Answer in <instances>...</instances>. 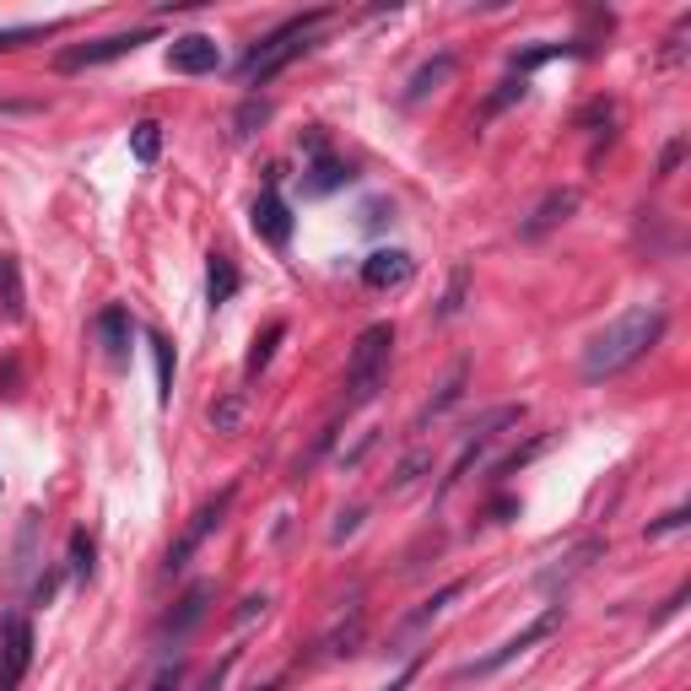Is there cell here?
<instances>
[{
    "mask_svg": "<svg viewBox=\"0 0 691 691\" xmlns=\"http://www.w3.org/2000/svg\"><path fill=\"white\" fill-rule=\"evenodd\" d=\"M519 416H524V405H498V411H487V416H481V422L470 427V438H465V448H459V459L448 465V476H443V492H454V487H459V481L470 476V465L481 459V448L498 438V427H513Z\"/></svg>",
    "mask_w": 691,
    "mask_h": 691,
    "instance_id": "8992f818",
    "label": "cell"
},
{
    "mask_svg": "<svg viewBox=\"0 0 691 691\" xmlns=\"http://www.w3.org/2000/svg\"><path fill=\"white\" fill-rule=\"evenodd\" d=\"M448 70H454V55H438L433 65H422V70L411 76V92H405V98H411V103H416V98H427L438 81H448Z\"/></svg>",
    "mask_w": 691,
    "mask_h": 691,
    "instance_id": "603a6c76",
    "label": "cell"
},
{
    "mask_svg": "<svg viewBox=\"0 0 691 691\" xmlns=\"http://www.w3.org/2000/svg\"><path fill=\"white\" fill-rule=\"evenodd\" d=\"M233 298H238V265H233L227 254H211V270H205V303L222 309V303H233Z\"/></svg>",
    "mask_w": 691,
    "mask_h": 691,
    "instance_id": "9a60e30c",
    "label": "cell"
},
{
    "mask_svg": "<svg viewBox=\"0 0 691 691\" xmlns=\"http://www.w3.org/2000/svg\"><path fill=\"white\" fill-rule=\"evenodd\" d=\"M259 120H265V103H244V109H238V135H249Z\"/></svg>",
    "mask_w": 691,
    "mask_h": 691,
    "instance_id": "e575fe53",
    "label": "cell"
},
{
    "mask_svg": "<svg viewBox=\"0 0 691 691\" xmlns=\"http://www.w3.org/2000/svg\"><path fill=\"white\" fill-rule=\"evenodd\" d=\"M281 335H287V319H270L259 335H254V352H249V363H244V374L259 378L265 368H270V357H276V346H281Z\"/></svg>",
    "mask_w": 691,
    "mask_h": 691,
    "instance_id": "ffe728a7",
    "label": "cell"
},
{
    "mask_svg": "<svg viewBox=\"0 0 691 691\" xmlns=\"http://www.w3.org/2000/svg\"><path fill=\"white\" fill-rule=\"evenodd\" d=\"M572 211H578V189H551V194L519 222V238H546L551 227H562Z\"/></svg>",
    "mask_w": 691,
    "mask_h": 691,
    "instance_id": "7c38bea8",
    "label": "cell"
},
{
    "mask_svg": "<svg viewBox=\"0 0 691 691\" xmlns=\"http://www.w3.org/2000/svg\"><path fill=\"white\" fill-rule=\"evenodd\" d=\"M98 335H103L109 357H114V363H125V357H130V335H135V324H130L125 309H103V314H98Z\"/></svg>",
    "mask_w": 691,
    "mask_h": 691,
    "instance_id": "2e32d148",
    "label": "cell"
},
{
    "mask_svg": "<svg viewBox=\"0 0 691 691\" xmlns=\"http://www.w3.org/2000/svg\"><path fill=\"white\" fill-rule=\"evenodd\" d=\"M676 163H681V141H670V146H665V163H659V179H670V174H676Z\"/></svg>",
    "mask_w": 691,
    "mask_h": 691,
    "instance_id": "d590c367",
    "label": "cell"
},
{
    "mask_svg": "<svg viewBox=\"0 0 691 691\" xmlns=\"http://www.w3.org/2000/svg\"><path fill=\"white\" fill-rule=\"evenodd\" d=\"M330 22V11H303V16H287L276 33H265L259 44H254L249 55H244V65H238V76L249 81V87H265V81H276L287 65L298 60L309 44H314V33Z\"/></svg>",
    "mask_w": 691,
    "mask_h": 691,
    "instance_id": "7a4b0ae2",
    "label": "cell"
},
{
    "mask_svg": "<svg viewBox=\"0 0 691 691\" xmlns=\"http://www.w3.org/2000/svg\"><path fill=\"white\" fill-rule=\"evenodd\" d=\"M427 470H433V454H422V448H416V454H405V459H400V470H394V481H389V492H411Z\"/></svg>",
    "mask_w": 691,
    "mask_h": 691,
    "instance_id": "cb8c5ba5",
    "label": "cell"
},
{
    "mask_svg": "<svg viewBox=\"0 0 691 691\" xmlns=\"http://www.w3.org/2000/svg\"><path fill=\"white\" fill-rule=\"evenodd\" d=\"M233 665H238V654H227V659H222V665L200 681V691H222V681H227V670H233Z\"/></svg>",
    "mask_w": 691,
    "mask_h": 691,
    "instance_id": "d6a6232c",
    "label": "cell"
},
{
    "mask_svg": "<svg viewBox=\"0 0 691 691\" xmlns=\"http://www.w3.org/2000/svg\"><path fill=\"white\" fill-rule=\"evenodd\" d=\"M465 378H470V368H465V363H459L454 374L443 378V389L433 394V400H427V405H422V411H416V433H427V422H438L443 411H448V405H454V400L465 394Z\"/></svg>",
    "mask_w": 691,
    "mask_h": 691,
    "instance_id": "e0dca14e",
    "label": "cell"
},
{
    "mask_svg": "<svg viewBox=\"0 0 691 691\" xmlns=\"http://www.w3.org/2000/svg\"><path fill=\"white\" fill-rule=\"evenodd\" d=\"M459 594H465V578L443 583V589L433 594V600H422V605H416V611H411V616L400 622V632H394V643H405V637H416V632L427 627V622H438V616H443V605H448V600H459Z\"/></svg>",
    "mask_w": 691,
    "mask_h": 691,
    "instance_id": "5bb4252c",
    "label": "cell"
},
{
    "mask_svg": "<svg viewBox=\"0 0 691 691\" xmlns=\"http://www.w3.org/2000/svg\"><path fill=\"white\" fill-rule=\"evenodd\" d=\"M146 38H152L146 27H130V33H109V38H98V44H76V49H65L60 55V70H92V65H109V60H120V55H135Z\"/></svg>",
    "mask_w": 691,
    "mask_h": 691,
    "instance_id": "ba28073f",
    "label": "cell"
},
{
    "mask_svg": "<svg viewBox=\"0 0 691 691\" xmlns=\"http://www.w3.org/2000/svg\"><path fill=\"white\" fill-rule=\"evenodd\" d=\"M44 33H60V22H33V27H0V49H16V44H33Z\"/></svg>",
    "mask_w": 691,
    "mask_h": 691,
    "instance_id": "83f0119b",
    "label": "cell"
},
{
    "mask_svg": "<svg viewBox=\"0 0 691 691\" xmlns=\"http://www.w3.org/2000/svg\"><path fill=\"white\" fill-rule=\"evenodd\" d=\"M357 524H363V508H352V513H341V524H335V530H330V540H335V546H341V540H346V535H352V530H357Z\"/></svg>",
    "mask_w": 691,
    "mask_h": 691,
    "instance_id": "836d02e7",
    "label": "cell"
},
{
    "mask_svg": "<svg viewBox=\"0 0 691 691\" xmlns=\"http://www.w3.org/2000/svg\"><path fill=\"white\" fill-rule=\"evenodd\" d=\"M185 676H189L185 659H168V665H163V670L146 681V691H179V687H185Z\"/></svg>",
    "mask_w": 691,
    "mask_h": 691,
    "instance_id": "f546056e",
    "label": "cell"
},
{
    "mask_svg": "<svg viewBox=\"0 0 691 691\" xmlns=\"http://www.w3.org/2000/svg\"><path fill=\"white\" fill-rule=\"evenodd\" d=\"M233 503H238V487H222L216 498H205V503L194 508V513L185 519V530H179V540L168 546L163 567H168V572H185L189 557H194V551L211 540V530H222V519H227V508H233Z\"/></svg>",
    "mask_w": 691,
    "mask_h": 691,
    "instance_id": "277c9868",
    "label": "cell"
},
{
    "mask_svg": "<svg viewBox=\"0 0 691 691\" xmlns=\"http://www.w3.org/2000/svg\"><path fill=\"white\" fill-rule=\"evenodd\" d=\"M389 346H394V330L389 324H368L352 346V363H346V411H363L383 389L389 374Z\"/></svg>",
    "mask_w": 691,
    "mask_h": 691,
    "instance_id": "3957f363",
    "label": "cell"
},
{
    "mask_svg": "<svg viewBox=\"0 0 691 691\" xmlns=\"http://www.w3.org/2000/svg\"><path fill=\"white\" fill-rule=\"evenodd\" d=\"M249 222H254V233H259V238H265L270 249H287V244H292V205L281 200V189H276V174H270L265 194L254 200Z\"/></svg>",
    "mask_w": 691,
    "mask_h": 691,
    "instance_id": "9c48e42d",
    "label": "cell"
},
{
    "mask_svg": "<svg viewBox=\"0 0 691 691\" xmlns=\"http://www.w3.org/2000/svg\"><path fill=\"white\" fill-rule=\"evenodd\" d=\"M691 513L687 508H670V513H665V519H654V524H648V540H659V535H670V530H681V524H687Z\"/></svg>",
    "mask_w": 691,
    "mask_h": 691,
    "instance_id": "1f68e13d",
    "label": "cell"
},
{
    "mask_svg": "<svg viewBox=\"0 0 691 691\" xmlns=\"http://www.w3.org/2000/svg\"><path fill=\"white\" fill-rule=\"evenodd\" d=\"M238 416H244V394H227L222 405H211V422H216V433H233V427H238Z\"/></svg>",
    "mask_w": 691,
    "mask_h": 691,
    "instance_id": "4dcf8cb0",
    "label": "cell"
},
{
    "mask_svg": "<svg viewBox=\"0 0 691 691\" xmlns=\"http://www.w3.org/2000/svg\"><path fill=\"white\" fill-rule=\"evenodd\" d=\"M27 670H33V627H27V616H5V627H0V691H16Z\"/></svg>",
    "mask_w": 691,
    "mask_h": 691,
    "instance_id": "52a82bcc",
    "label": "cell"
},
{
    "mask_svg": "<svg viewBox=\"0 0 691 691\" xmlns=\"http://www.w3.org/2000/svg\"><path fill=\"white\" fill-rule=\"evenodd\" d=\"M659 335H665V309H659V303H637V309H627L622 319H611V324L583 346L578 374L589 378V383L627 374L632 363H643V357L659 346Z\"/></svg>",
    "mask_w": 691,
    "mask_h": 691,
    "instance_id": "6da1fadb",
    "label": "cell"
},
{
    "mask_svg": "<svg viewBox=\"0 0 691 691\" xmlns=\"http://www.w3.org/2000/svg\"><path fill=\"white\" fill-rule=\"evenodd\" d=\"M222 65V49H216V38H205V33H185V38H174V49H168V70H179V76H211Z\"/></svg>",
    "mask_w": 691,
    "mask_h": 691,
    "instance_id": "8fae6325",
    "label": "cell"
},
{
    "mask_svg": "<svg viewBox=\"0 0 691 691\" xmlns=\"http://www.w3.org/2000/svg\"><path fill=\"white\" fill-rule=\"evenodd\" d=\"M152 357H157V394L174 400V368H179V363H174V341H168V335H152Z\"/></svg>",
    "mask_w": 691,
    "mask_h": 691,
    "instance_id": "7402d4cb",
    "label": "cell"
},
{
    "mask_svg": "<svg viewBox=\"0 0 691 691\" xmlns=\"http://www.w3.org/2000/svg\"><path fill=\"white\" fill-rule=\"evenodd\" d=\"M352 179H357V174H352V163H341V157H324V152H319V163L309 168L303 189H309V194H330V189L352 185Z\"/></svg>",
    "mask_w": 691,
    "mask_h": 691,
    "instance_id": "ac0fdd59",
    "label": "cell"
},
{
    "mask_svg": "<svg viewBox=\"0 0 691 691\" xmlns=\"http://www.w3.org/2000/svg\"><path fill=\"white\" fill-rule=\"evenodd\" d=\"M130 152H135V163H157V152H163V125L157 120H141V125L130 130Z\"/></svg>",
    "mask_w": 691,
    "mask_h": 691,
    "instance_id": "44dd1931",
    "label": "cell"
},
{
    "mask_svg": "<svg viewBox=\"0 0 691 691\" xmlns=\"http://www.w3.org/2000/svg\"><path fill=\"white\" fill-rule=\"evenodd\" d=\"M416 276V259L405 249H374L363 259V287L368 292H394V287H405Z\"/></svg>",
    "mask_w": 691,
    "mask_h": 691,
    "instance_id": "30bf717a",
    "label": "cell"
},
{
    "mask_svg": "<svg viewBox=\"0 0 691 691\" xmlns=\"http://www.w3.org/2000/svg\"><path fill=\"white\" fill-rule=\"evenodd\" d=\"M557 622H562V605H551V611H546L540 622H530V627L519 632V637H508L503 648H492L487 659H476V665H465V670H459L454 681H487V676H498V670H503V665H513L519 654H530V648H535L540 637H551V632H557Z\"/></svg>",
    "mask_w": 691,
    "mask_h": 691,
    "instance_id": "5b68a950",
    "label": "cell"
},
{
    "mask_svg": "<svg viewBox=\"0 0 691 691\" xmlns=\"http://www.w3.org/2000/svg\"><path fill=\"white\" fill-rule=\"evenodd\" d=\"M416 670H422V659H411V665L400 670V681H389V687H383V691H405V687H411V681H416Z\"/></svg>",
    "mask_w": 691,
    "mask_h": 691,
    "instance_id": "8d00e7d4",
    "label": "cell"
},
{
    "mask_svg": "<svg viewBox=\"0 0 691 691\" xmlns=\"http://www.w3.org/2000/svg\"><path fill=\"white\" fill-rule=\"evenodd\" d=\"M92 557H98L92 535H87V530H76V535H70V578H92Z\"/></svg>",
    "mask_w": 691,
    "mask_h": 691,
    "instance_id": "484cf974",
    "label": "cell"
},
{
    "mask_svg": "<svg viewBox=\"0 0 691 691\" xmlns=\"http://www.w3.org/2000/svg\"><path fill=\"white\" fill-rule=\"evenodd\" d=\"M205 605H211V583H194L185 600H179V611H174V616H168V622L157 627V643H163V648L185 643L189 627H200V622H205Z\"/></svg>",
    "mask_w": 691,
    "mask_h": 691,
    "instance_id": "4fadbf2b",
    "label": "cell"
},
{
    "mask_svg": "<svg viewBox=\"0 0 691 691\" xmlns=\"http://www.w3.org/2000/svg\"><path fill=\"white\" fill-rule=\"evenodd\" d=\"M557 55H583V49H572V44H546V49H530V55H519V60H513V70L524 76V70H535V65L557 60Z\"/></svg>",
    "mask_w": 691,
    "mask_h": 691,
    "instance_id": "f1b7e54d",
    "label": "cell"
},
{
    "mask_svg": "<svg viewBox=\"0 0 691 691\" xmlns=\"http://www.w3.org/2000/svg\"><path fill=\"white\" fill-rule=\"evenodd\" d=\"M465 287H470V270H465V265H454L448 292H443V303H438V319H454L459 309H465Z\"/></svg>",
    "mask_w": 691,
    "mask_h": 691,
    "instance_id": "4316f807",
    "label": "cell"
},
{
    "mask_svg": "<svg viewBox=\"0 0 691 691\" xmlns=\"http://www.w3.org/2000/svg\"><path fill=\"white\" fill-rule=\"evenodd\" d=\"M357 643H363V611H352V622H341L319 648L324 654H357Z\"/></svg>",
    "mask_w": 691,
    "mask_h": 691,
    "instance_id": "d4e9b609",
    "label": "cell"
},
{
    "mask_svg": "<svg viewBox=\"0 0 691 691\" xmlns=\"http://www.w3.org/2000/svg\"><path fill=\"white\" fill-rule=\"evenodd\" d=\"M0 314L5 319H22L27 314V298H22V270L11 254H0Z\"/></svg>",
    "mask_w": 691,
    "mask_h": 691,
    "instance_id": "d6986e66",
    "label": "cell"
}]
</instances>
